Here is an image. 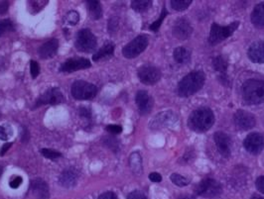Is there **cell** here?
<instances>
[{
  "instance_id": "cell-32",
  "label": "cell",
  "mask_w": 264,
  "mask_h": 199,
  "mask_svg": "<svg viewBox=\"0 0 264 199\" xmlns=\"http://www.w3.org/2000/svg\"><path fill=\"white\" fill-rule=\"evenodd\" d=\"M167 14H168V12H167V10L164 8L163 9V11L161 12V15H160V17L155 21V22H153L152 24L150 25V27H149V29H150L151 31H154V32H157L158 30H159V28H160V26H161V24L163 23V20L165 19V17L167 16Z\"/></svg>"
},
{
  "instance_id": "cell-13",
  "label": "cell",
  "mask_w": 264,
  "mask_h": 199,
  "mask_svg": "<svg viewBox=\"0 0 264 199\" xmlns=\"http://www.w3.org/2000/svg\"><path fill=\"white\" fill-rule=\"evenodd\" d=\"M64 101V95L62 91L55 87L47 90L43 95H41L37 100L36 106L41 105H46V104H51V105H56Z\"/></svg>"
},
{
  "instance_id": "cell-40",
  "label": "cell",
  "mask_w": 264,
  "mask_h": 199,
  "mask_svg": "<svg viewBox=\"0 0 264 199\" xmlns=\"http://www.w3.org/2000/svg\"><path fill=\"white\" fill-rule=\"evenodd\" d=\"M127 199H147L146 198V196L142 193V192H140V191H133V192H131L129 195H128V197H127Z\"/></svg>"
},
{
  "instance_id": "cell-33",
  "label": "cell",
  "mask_w": 264,
  "mask_h": 199,
  "mask_svg": "<svg viewBox=\"0 0 264 199\" xmlns=\"http://www.w3.org/2000/svg\"><path fill=\"white\" fill-rule=\"evenodd\" d=\"M41 153L45 158L50 159V160H56V159L62 157L61 153L54 151V150H51V149H42Z\"/></svg>"
},
{
  "instance_id": "cell-37",
  "label": "cell",
  "mask_w": 264,
  "mask_h": 199,
  "mask_svg": "<svg viewBox=\"0 0 264 199\" xmlns=\"http://www.w3.org/2000/svg\"><path fill=\"white\" fill-rule=\"evenodd\" d=\"M107 131L112 134H120L122 132V127L119 125H109L107 126Z\"/></svg>"
},
{
  "instance_id": "cell-34",
  "label": "cell",
  "mask_w": 264,
  "mask_h": 199,
  "mask_svg": "<svg viewBox=\"0 0 264 199\" xmlns=\"http://www.w3.org/2000/svg\"><path fill=\"white\" fill-rule=\"evenodd\" d=\"M65 21L69 24V25H75L78 21H79V15L77 12L75 11H70L68 12V14L65 17Z\"/></svg>"
},
{
  "instance_id": "cell-16",
  "label": "cell",
  "mask_w": 264,
  "mask_h": 199,
  "mask_svg": "<svg viewBox=\"0 0 264 199\" xmlns=\"http://www.w3.org/2000/svg\"><path fill=\"white\" fill-rule=\"evenodd\" d=\"M91 66V62L84 58H72L67 60L61 67V71L65 72H74L79 69H84Z\"/></svg>"
},
{
  "instance_id": "cell-7",
  "label": "cell",
  "mask_w": 264,
  "mask_h": 199,
  "mask_svg": "<svg viewBox=\"0 0 264 199\" xmlns=\"http://www.w3.org/2000/svg\"><path fill=\"white\" fill-rule=\"evenodd\" d=\"M148 46V38L144 35L137 36L123 49L122 54L126 59H134L139 56Z\"/></svg>"
},
{
  "instance_id": "cell-17",
  "label": "cell",
  "mask_w": 264,
  "mask_h": 199,
  "mask_svg": "<svg viewBox=\"0 0 264 199\" xmlns=\"http://www.w3.org/2000/svg\"><path fill=\"white\" fill-rule=\"evenodd\" d=\"M78 178L77 170L74 167H68L65 170H63L59 176V182L62 186L66 188L74 187Z\"/></svg>"
},
{
  "instance_id": "cell-38",
  "label": "cell",
  "mask_w": 264,
  "mask_h": 199,
  "mask_svg": "<svg viewBox=\"0 0 264 199\" xmlns=\"http://www.w3.org/2000/svg\"><path fill=\"white\" fill-rule=\"evenodd\" d=\"M79 115L83 118H91L92 111L89 107H80L79 108Z\"/></svg>"
},
{
  "instance_id": "cell-47",
  "label": "cell",
  "mask_w": 264,
  "mask_h": 199,
  "mask_svg": "<svg viewBox=\"0 0 264 199\" xmlns=\"http://www.w3.org/2000/svg\"><path fill=\"white\" fill-rule=\"evenodd\" d=\"M179 199H195L194 197H192V196H184V197H181V198Z\"/></svg>"
},
{
  "instance_id": "cell-2",
  "label": "cell",
  "mask_w": 264,
  "mask_h": 199,
  "mask_svg": "<svg viewBox=\"0 0 264 199\" xmlns=\"http://www.w3.org/2000/svg\"><path fill=\"white\" fill-rule=\"evenodd\" d=\"M204 83L205 73L203 71H193L179 82L177 92L182 97H188L198 92Z\"/></svg>"
},
{
  "instance_id": "cell-3",
  "label": "cell",
  "mask_w": 264,
  "mask_h": 199,
  "mask_svg": "<svg viewBox=\"0 0 264 199\" xmlns=\"http://www.w3.org/2000/svg\"><path fill=\"white\" fill-rule=\"evenodd\" d=\"M243 99L248 104H260L264 102V81L249 79L244 82L242 87Z\"/></svg>"
},
{
  "instance_id": "cell-11",
  "label": "cell",
  "mask_w": 264,
  "mask_h": 199,
  "mask_svg": "<svg viewBox=\"0 0 264 199\" xmlns=\"http://www.w3.org/2000/svg\"><path fill=\"white\" fill-rule=\"evenodd\" d=\"M138 77L144 84L152 85L158 82L161 78V71L153 66H143L138 69Z\"/></svg>"
},
{
  "instance_id": "cell-19",
  "label": "cell",
  "mask_w": 264,
  "mask_h": 199,
  "mask_svg": "<svg viewBox=\"0 0 264 199\" xmlns=\"http://www.w3.org/2000/svg\"><path fill=\"white\" fill-rule=\"evenodd\" d=\"M30 188L37 199H48L50 196L48 184L41 178H35L30 182Z\"/></svg>"
},
{
  "instance_id": "cell-28",
  "label": "cell",
  "mask_w": 264,
  "mask_h": 199,
  "mask_svg": "<svg viewBox=\"0 0 264 199\" xmlns=\"http://www.w3.org/2000/svg\"><path fill=\"white\" fill-rule=\"evenodd\" d=\"M129 164L130 166L133 170V172H140L142 169V162H141V158L140 155L138 153H134L131 155L130 160H129Z\"/></svg>"
},
{
  "instance_id": "cell-41",
  "label": "cell",
  "mask_w": 264,
  "mask_h": 199,
  "mask_svg": "<svg viewBox=\"0 0 264 199\" xmlns=\"http://www.w3.org/2000/svg\"><path fill=\"white\" fill-rule=\"evenodd\" d=\"M149 179L153 182H160L162 180V175L158 172H152L149 174Z\"/></svg>"
},
{
  "instance_id": "cell-23",
  "label": "cell",
  "mask_w": 264,
  "mask_h": 199,
  "mask_svg": "<svg viewBox=\"0 0 264 199\" xmlns=\"http://www.w3.org/2000/svg\"><path fill=\"white\" fill-rule=\"evenodd\" d=\"M114 52V45L112 42H107L104 47L102 49H100L94 56H93V60L98 62L107 58H110L113 55Z\"/></svg>"
},
{
  "instance_id": "cell-30",
  "label": "cell",
  "mask_w": 264,
  "mask_h": 199,
  "mask_svg": "<svg viewBox=\"0 0 264 199\" xmlns=\"http://www.w3.org/2000/svg\"><path fill=\"white\" fill-rule=\"evenodd\" d=\"M171 181L177 185V186H180V187H183V186H186L190 183V179H188L187 177L185 176H182L181 174H178V173H173L171 174Z\"/></svg>"
},
{
  "instance_id": "cell-21",
  "label": "cell",
  "mask_w": 264,
  "mask_h": 199,
  "mask_svg": "<svg viewBox=\"0 0 264 199\" xmlns=\"http://www.w3.org/2000/svg\"><path fill=\"white\" fill-rule=\"evenodd\" d=\"M247 56L252 63L264 64V42L259 41L253 43L248 49Z\"/></svg>"
},
{
  "instance_id": "cell-46",
  "label": "cell",
  "mask_w": 264,
  "mask_h": 199,
  "mask_svg": "<svg viewBox=\"0 0 264 199\" xmlns=\"http://www.w3.org/2000/svg\"><path fill=\"white\" fill-rule=\"evenodd\" d=\"M250 199H264L263 196H260V195H257V194H254L252 195V197Z\"/></svg>"
},
{
  "instance_id": "cell-31",
  "label": "cell",
  "mask_w": 264,
  "mask_h": 199,
  "mask_svg": "<svg viewBox=\"0 0 264 199\" xmlns=\"http://www.w3.org/2000/svg\"><path fill=\"white\" fill-rule=\"evenodd\" d=\"M13 30H14V26L10 20L4 19L0 21V37L3 36L4 34L12 32Z\"/></svg>"
},
{
  "instance_id": "cell-39",
  "label": "cell",
  "mask_w": 264,
  "mask_h": 199,
  "mask_svg": "<svg viewBox=\"0 0 264 199\" xmlns=\"http://www.w3.org/2000/svg\"><path fill=\"white\" fill-rule=\"evenodd\" d=\"M255 185H256V188L264 194V175L262 176H259L256 181H255Z\"/></svg>"
},
{
  "instance_id": "cell-15",
  "label": "cell",
  "mask_w": 264,
  "mask_h": 199,
  "mask_svg": "<svg viewBox=\"0 0 264 199\" xmlns=\"http://www.w3.org/2000/svg\"><path fill=\"white\" fill-rule=\"evenodd\" d=\"M214 140L217 145V148L220 152V154L224 158H228L231 153V141L229 136L224 132L215 133Z\"/></svg>"
},
{
  "instance_id": "cell-36",
  "label": "cell",
  "mask_w": 264,
  "mask_h": 199,
  "mask_svg": "<svg viewBox=\"0 0 264 199\" xmlns=\"http://www.w3.org/2000/svg\"><path fill=\"white\" fill-rule=\"evenodd\" d=\"M22 181H23V179H22L21 176H15V177H13V178L10 180L9 185H10V187H12V188H18V187L21 185Z\"/></svg>"
},
{
  "instance_id": "cell-18",
  "label": "cell",
  "mask_w": 264,
  "mask_h": 199,
  "mask_svg": "<svg viewBox=\"0 0 264 199\" xmlns=\"http://www.w3.org/2000/svg\"><path fill=\"white\" fill-rule=\"evenodd\" d=\"M59 48V42L57 39H52L44 43L38 50L39 56L41 59L47 60L56 56Z\"/></svg>"
},
{
  "instance_id": "cell-43",
  "label": "cell",
  "mask_w": 264,
  "mask_h": 199,
  "mask_svg": "<svg viewBox=\"0 0 264 199\" xmlns=\"http://www.w3.org/2000/svg\"><path fill=\"white\" fill-rule=\"evenodd\" d=\"M99 199H117V196L115 195V193H113L112 191H108L103 193Z\"/></svg>"
},
{
  "instance_id": "cell-5",
  "label": "cell",
  "mask_w": 264,
  "mask_h": 199,
  "mask_svg": "<svg viewBox=\"0 0 264 199\" xmlns=\"http://www.w3.org/2000/svg\"><path fill=\"white\" fill-rule=\"evenodd\" d=\"M223 187L221 183L213 178H205L202 181H200L196 188L195 192L197 195H200L202 197H215L222 193Z\"/></svg>"
},
{
  "instance_id": "cell-29",
  "label": "cell",
  "mask_w": 264,
  "mask_h": 199,
  "mask_svg": "<svg viewBox=\"0 0 264 199\" xmlns=\"http://www.w3.org/2000/svg\"><path fill=\"white\" fill-rule=\"evenodd\" d=\"M191 0H172L170 1L171 7L176 11H184L191 5Z\"/></svg>"
},
{
  "instance_id": "cell-10",
  "label": "cell",
  "mask_w": 264,
  "mask_h": 199,
  "mask_svg": "<svg viewBox=\"0 0 264 199\" xmlns=\"http://www.w3.org/2000/svg\"><path fill=\"white\" fill-rule=\"evenodd\" d=\"M233 120L236 127L244 131L252 129L256 124L254 115L244 110H237L233 116Z\"/></svg>"
},
{
  "instance_id": "cell-45",
  "label": "cell",
  "mask_w": 264,
  "mask_h": 199,
  "mask_svg": "<svg viewBox=\"0 0 264 199\" xmlns=\"http://www.w3.org/2000/svg\"><path fill=\"white\" fill-rule=\"evenodd\" d=\"M11 146H12V143H6V144H4V145L2 146V148H1V150H0V156H1V157L4 156L5 153L10 149Z\"/></svg>"
},
{
  "instance_id": "cell-9",
  "label": "cell",
  "mask_w": 264,
  "mask_h": 199,
  "mask_svg": "<svg viewBox=\"0 0 264 199\" xmlns=\"http://www.w3.org/2000/svg\"><path fill=\"white\" fill-rule=\"evenodd\" d=\"M243 146L248 153L252 155H258L264 149L263 135L260 133H250L248 136H246Z\"/></svg>"
},
{
  "instance_id": "cell-20",
  "label": "cell",
  "mask_w": 264,
  "mask_h": 199,
  "mask_svg": "<svg viewBox=\"0 0 264 199\" xmlns=\"http://www.w3.org/2000/svg\"><path fill=\"white\" fill-rule=\"evenodd\" d=\"M135 101L138 106V110L141 114L144 115L150 112L152 106H153V99L147 93V91H144V90L138 91L135 97Z\"/></svg>"
},
{
  "instance_id": "cell-14",
  "label": "cell",
  "mask_w": 264,
  "mask_h": 199,
  "mask_svg": "<svg viewBox=\"0 0 264 199\" xmlns=\"http://www.w3.org/2000/svg\"><path fill=\"white\" fill-rule=\"evenodd\" d=\"M173 35L179 40H187L193 33V27L185 18H179L176 20L173 26Z\"/></svg>"
},
{
  "instance_id": "cell-12",
  "label": "cell",
  "mask_w": 264,
  "mask_h": 199,
  "mask_svg": "<svg viewBox=\"0 0 264 199\" xmlns=\"http://www.w3.org/2000/svg\"><path fill=\"white\" fill-rule=\"evenodd\" d=\"M176 120H178V117L173 112H171V111L162 112L160 114H157L156 117L154 119H152L150 127L152 129L169 127L171 124L173 125L176 122Z\"/></svg>"
},
{
  "instance_id": "cell-6",
  "label": "cell",
  "mask_w": 264,
  "mask_h": 199,
  "mask_svg": "<svg viewBox=\"0 0 264 199\" xmlns=\"http://www.w3.org/2000/svg\"><path fill=\"white\" fill-rule=\"evenodd\" d=\"M98 93V88L95 84L76 80L72 85V95L77 100H89L94 98Z\"/></svg>"
},
{
  "instance_id": "cell-27",
  "label": "cell",
  "mask_w": 264,
  "mask_h": 199,
  "mask_svg": "<svg viewBox=\"0 0 264 199\" xmlns=\"http://www.w3.org/2000/svg\"><path fill=\"white\" fill-rule=\"evenodd\" d=\"M152 4L150 0H133L131 2V7L136 12H144L146 11Z\"/></svg>"
},
{
  "instance_id": "cell-25",
  "label": "cell",
  "mask_w": 264,
  "mask_h": 199,
  "mask_svg": "<svg viewBox=\"0 0 264 199\" xmlns=\"http://www.w3.org/2000/svg\"><path fill=\"white\" fill-rule=\"evenodd\" d=\"M86 5L90 11V14L93 19H100L103 16V8L101 2L98 0H89L86 1Z\"/></svg>"
},
{
  "instance_id": "cell-4",
  "label": "cell",
  "mask_w": 264,
  "mask_h": 199,
  "mask_svg": "<svg viewBox=\"0 0 264 199\" xmlns=\"http://www.w3.org/2000/svg\"><path fill=\"white\" fill-rule=\"evenodd\" d=\"M238 26H239L238 21H234L227 26H221L217 23H214L211 27L209 42L212 45H216V44L223 42L224 40L227 39L230 35L234 33V31L238 28Z\"/></svg>"
},
{
  "instance_id": "cell-42",
  "label": "cell",
  "mask_w": 264,
  "mask_h": 199,
  "mask_svg": "<svg viewBox=\"0 0 264 199\" xmlns=\"http://www.w3.org/2000/svg\"><path fill=\"white\" fill-rule=\"evenodd\" d=\"M9 8V2L7 1H0V15L5 14Z\"/></svg>"
},
{
  "instance_id": "cell-26",
  "label": "cell",
  "mask_w": 264,
  "mask_h": 199,
  "mask_svg": "<svg viewBox=\"0 0 264 199\" xmlns=\"http://www.w3.org/2000/svg\"><path fill=\"white\" fill-rule=\"evenodd\" d=\"M213 66H214L216 71L226 73L227 67H228V64H227V61L224 57L219 56L213 60Z\"/></svg>"
},
{
  "instance_id": "cell-35",
  "label": "cell",
  "mask_w": 264,
  "mask_h": 199,
  "mask_svg": "<svg viewBox=\"0 0 264 199\" xmlns=\"http://www.w3.org/2000/svg\"><path fill=\"white\" fill-rule=\"evenodd\" d=\"M30 72L33 78H36L38 74L40 73V66L38 65L36 61H31L30 62Z\"/></svg>"
},
{
  "instance_id": "cell-24",
  "label": "cell",
  "mask_w": 264,
  "mask_h": 199,
  "mask_svg": "<svg viewBox=\"0 0 264 199\" xmlns=\"http://www.w3.org/2000/svg\"><path fill=\"white\" fill-rule=\"evenodd\" d=\"M173 57H174V60L176 61V63L187 64L189 61L191 60V53H190L188 49L183 48V47H179V48H176L174 50Z\"/></svg>"
},
{
  "instance_id": "cell-8",
  "label": "cell",
  "mask_w": 264,
  "mask_h": 199,
  "mask_svg": "<svg viewBox=\"0 0 264 199\" xmlns=\"http://www.w3.org/2000/svg\"><path fill=\"white\" fill-rule=\"evenodd\" d=\"M97 45H98V41H97L96 36L89 29H82L76 35L75 48L79 52L91 53L95 51V49L97 48Z\"/></svg>"
},
{
  "instance_id": "cell-1",
  "label": "cell",
  "mask_w": 264,
  "mask_h": 199,
  "mask_svg": "<svg viewBox=\"0 0 264 199\" xmlns=\"http://www.w3.org/2000/svg\"><path fill=\"white\" fill-rule=\"evenodd\" d=\"M215 122V115L210 108L203 107L193 111L189 117L188 125L191 130L202 133L212 128Z\"/></svg>"
},
{
  "instance_id": "cell-22",
  "label": "cell",
  "mask_w": 264,
  "mask_h": 199,
  "mask_svg": "<svg viewBox=\"0 0 264 199\" xmlns=\"http://www.w3.org/2000/svg\"><path fill=\"white\" fill-rule=\"evenodd\" d=\"M251 22L255 27H264V2L256 5L251 14Z\"/></svg>"
},
{
  "instance_id": "cell-44",
  "label": "cell",
  "mask_w": 264,
  "mask_h": 199,
  "mask_svg": "<svg viewBox=\"0 0 264 199\" xmlns=\"http://www.w3.org/2000/svg\"><path fill=\"white\" fill-rule=\"evenodd\" d=\"M8 138H9V134L6 131L5 127L0 126V140L6 141V140H8Z\"/></svg>"
},
{
  "instance_id": "cell-48",
  "label": "cell",
  "mask_w": 264,
  "mask_h": 199,
  "mask_svg": "<svg viewBox=\"0 0 264 199\" xmlns=\"http://www.w3.org/2000/svg\"><path fill=\"white\" fill-rule=\"evenodd\" d=\"M2 172H3V169H2V167L0 166V177H1V175H2Z\"/></svg>"
}]
</instances>
